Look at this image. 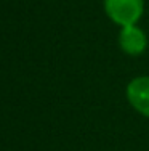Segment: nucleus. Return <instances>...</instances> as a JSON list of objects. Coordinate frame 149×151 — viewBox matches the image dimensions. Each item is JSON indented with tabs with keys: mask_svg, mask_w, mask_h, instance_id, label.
Instances as JSON below:
<instances>
[{
	"mask_svg": "<svg viewBox=\"0 0 149 151\" xmlns=\"http://www.w3.org/2000/svg\"><path fill=\"white\" fill-rule=\"evenodd\" d=\"M104 12L108 18L117 26H133L144 13L143 0H104Z\"/></svg>",
	"mask_w": 149,
	"mask_h": 151,
	"instance_id": "f257e3e1",
	"label": "nucleus"
},
{
	"mask_svg": "<svg viewBox=\"0 0 149 151\" xmlns=\"http://www.w3.org/2000/svg\"><path fill=\"white\" fill-rule=\"evenodd\" d=\"M127 100L135 111L149 117V76H138L128 82Z\"/></svg>",
	"mask_w": 149,
	"mask_h": 151,
	"instance_id": "f03ea898",
	"label": "nucleus"
},
{
	"mask_svg": "<svg viewBox=\"0 0 149 151\" xmlns=\"http://www.w3.org/2000/svg\"><path fill=\"white\" fill-rule=\"evenodd\" d=\"M119 45L123 53L130 56H138L146 50L148 47V37L146 32L141 29L140 26H125L120 27L119 32Z\"/></svg>",
	"mask_w": 149,
	"mask_h": 151,
	"instance_id": "7ed1b4c3",
	"label": "nucleus"
}]
</instances>
